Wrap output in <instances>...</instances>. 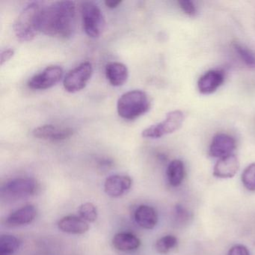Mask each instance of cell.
Returning a JSON list of instances; mask_svg holds the SVG:
<instances>
[{
  "instance_id": "cell-15",
  "label": "cell",
  "mask_w": 255,
  "mask_h": 255,
  "mask_svg": "<svg viewBox=\"0 0 255 255\" xmlns=\"http://www.w3.org/2000/svg\"><path fill=\"white\" fill-rule=\"evenodd\" d=\"M61 231L70 234H83L89 230V225L80 216H67L58 222Z\"/></svg>"
},
{
  "instance_id": "cell-4",
  "label": "cell",
  "mask_w": 255,
  "mask_h": 255,
  "mask_svg": "<svg viewBox=\"0 0 255 255\" xmlns=\"http://www.w3.org/2000/svg\"><path fill=\"white\" fill-rule=\"evenodd\" d=\"M83 29L91 38L101 36L106 27V20L101 8L93 2H83L80 6Z\"/></svg>"
},
{
  "instance_id": "cell-8",
  "label": "cell",
  "mask_w": 255,
  "mask_h": 255,
  "mask_svg": "<svg viewBox=\"0 0 255 255\" xmlns=\"http://www.w3.org/2000/svg\"><path fill=\"white\" fill-rule=\"evenodd\" d=\"M38 184L34 179L19 177L8 181L4 186L3 191L13 198L32 195L36 192Z\"/></svg>"
},
{
  "instance_id": "cell-22",
  "label": "cell",
  "mask_w": 255,
  "mask_h": 255,
  "mask_svg": "<svg viewBox=\"0 0 255 255\" xmlns=\"http://www.w3.org/2000/svg\"><path fill=\"white\" fill-rule=\"evenodd\" d=\"M78 213L80 217L87 222H94L98 219V209L92 203H84L80 205Z\"/></svg>"
},
{
  "instance_id": "cell-16",
  "label": "cell",
  "mask_w": 255,
  "mask_h": 255,
  "mask_svg": "<svg viewBox=\"0 0 255 255\" xmlns=\"http://www.w3.org/2000/svg\"><path fill=\"white\" fill-rule=\"evenodd\" d=\"M37 209L33 205H26L13 212L6 219L9 226L17 227L28 225L35 220Z\"/></svg>"
},
{
  "instance_id": "cell-3",
  "label": "cell",
  "mask_w": 255,
  "mask_h": 255,
  "mask_svg": "<svg viewBox=\"0 0 255 255\" xmlns=\"http://www.w3.org/2000/svg\"><path fill=\"white\" fill-rule=\"evenodd\" d=\"M151 103L146 92L141 90L129 91L123 94L118 101L119 116L126 120H133L147 113Z\"/></svg>"
},
{
  "instance_id": "cell-28",
  "label": "cell",
  "mask_w": 255,
  "mask_h": 255,
  "mask_svg": "<svg viewBox=\"0 0 255 255\" xmlns=\"http://www.w3.org/2000/svg\"><path fill=\"white\" fill-rule=\"evenodd\" d=\"M14 50L11 48L5 49L1 52V57H0V62L1 65H3L5 62L9 61L11 58L14 56Z\"/></svg>"
},
{
  "instance_id": "cell-11",
  "label": "cell",
  "mask_w": 255,
  "mask_h": 255,
  "mask_svg": "<svg viewBox=\"0 0 255 255\" xmlns=\"http://www.w3.org/2000/svg\"><path fill=\"white\" fill-rule=\"evenodd\" d=\"M132 183V179L129 176L116 174L107 178L104 190L109 196L119 198L130 189Z\"/></svg>"
},
{
  "instance_id": "cell-27",
  "label": "cell",
  "mask_w": 255,
  "mask_h": 255,
  "mask_svg": "<svg viewBox=\"0 0 255 255\" xmlns=\"http://www.w3.org/2000/svg\"><path fill=\"white\" fill-rule=\"evenodd\" d=\"M228 255H251L250 252L247 247L243 245H235L231 248Z\"/></svg>"
},
{
  "instance_id": "cell-9",
  "label": "cell",
  "mask_w": 255,
  "mask_h": 255,
  "mask_svg": "<svg viewBox=\"0 0 255 255\" xmlns=\"http://www.w3.org/2000/svg\"><path fill=\"white\" fill-rule=\"evenodd\" d=\"M32 133L35 138L53 141H59L72 136L74 130L71 128H65V127L46 125L35 128Z\"/></svg>"
},
{
  "instance_id": "cell-20",
  "label": "cell",
  "mask_w": 255,
  "mask_h": 255,
  "mask_svg": "<svg viewBox=\"0 0 255 255\" xmlns=\"http://www.w3.org/2000/svg\"><path fill=\"white\" fill-rule=\"evenodd\" d=\"M20 242L11 235H2L0 239V255H13L20 247Z\"/></svg>"
},
{
  "instance_id": "cell-10",
  "label": "cell",
  "mask_w": 255,
  "mask_h": 255,
  "mask_svg": "<svg viewBox=\"0 0 255 255\" xmlns=\"http://www.w3.org/2000/svg\"><path fill=\"white\" fill-rule=\"evenodd\" d=\"M236 148V141L232 136L225 133H218L213 137L210 146V155L221 158L233 154Z\"/></svg>"
},
{
  "instance_id": "cell-12",
  "label": "cell",
  "mask_w": 255,
  "mask_h": 255,
  "mask_svg": "<svg viewBox=\"0 0 255 255\" xmlns=\"http://www.w3.org/2000/svg\"><path fill=\"white\" fill-rule=\"evenodd\" d=\"M225 81V74L219 70H210L203 74L198 81V88L202 95L214 93Z\"/></svg>"
},
{
  "instance_id": "cell-21",
  "label": "cell",
  "mask_w": 255,
  "mask_h": 255,
  "mask_svg": "<svg viewBox=\"0 0 255 255\" xmlns=\"http://www.w3.org/2000/svg\"><path fill=\"white\" fill-rule=\"evenodd\" d=\"M178 240L173 235H166L159 238L156 242L155 248L158 253L166 255L177 247Z\"/></svg>"
},
{
  "instance_id": "cell-25",
  "label": "cell",
  "mask_w": 255,
  "mask_h": 255,
  "mask_svg": "<svg viewBox=\"0 0 255 255\" xmlns=\"http://www.w3.org/2000/svg\"><path fill=\"white\" fill-rule=\"evenodd\" d=\"M175 215L176 220L180 225L187 224L189 222V219H191V215L189 211L180 205L176 206Z\"/></svg>"
},
{
  "instance_id": "cell-14",
  "label": "cell",
  "mask_w": 255,
  "mask_h": 255,
  "mask_svg": "<svg viewBox=\"0 0 255 255\" xmlns=\"http://www.w3.org/2000/svg\"><path fill=\"white\" fill-rule=\"evenodd\" d=\"M106 77L112 86H123L129 77L128 67L121 62H110L106 66Z\"/></svg>"
},
{
  "instance_id": "cell-1",
  "label": "cell",
  "mask_w": 255,
  "mask_h": 255,
  "mask_svg": "<svg viewBox=\"0 0 255 255\" xmlns=\"http://www.w3.org/2000/svg\"><path fill=\"white\" fill-rule=\"evenodd\" d=\"M76 28V5L73 1H58L43 8L41 32L47 35L68 38Z\"/></svg>"
},
{
  "instance_id": "cell-5",
  "label": "cell",
  "mask_w": 255,
  "mask_h": 255,
  "mask_svg": "<svg viewBox=\"0 0 255 255\" xmlns=\"http://www.w3.org/2000/svg\"><path fill=\"white\" fill-rule=\"evenodd\" d=\"M185 121V115L180 110H174L166 115L165 120L151 125L142 131V136L147 138H159L178 130Z\"/></svg>"
},
{
  "instance_id": "cell-24",
  "label": "cell",
  "mask_w": 255,
  "mask_h": 255,
  "mask_svg": "<svg viewBox=\"0 0 255 255\" xmlns=\"http://www.w3.org/2000/svg\"><path fill=\"white\" fill-rule=\"evenodd\" d=\"M234 48L246 65L255 68V55L249 49L237 42L234 43Z\"/></svg>"
},
{
  "instance_id": "cell-6",
  "label": "cell",
  "mask_w": 255,
  "mask_h": 255,
  "mask_svg": "<svg viewBox=\"0 0 255 255\" xmlns=\"http://www.w3.org/2000/svg\"><path fill=\"white\" fill-rule=\"evenodd\" d=\"M93 74V67L85 62L70 71L64 79L63 86L66 92L76 93L83 90Z\"/></svg>"
},
{
  "instance_id": "cell-17",
  "label": "cell",
  "mask_w": 255,
  "mask_h": 255,
  "mask_svg": "<svg viewBox=\"0 0 255 255\" xmlns=\"http://www.w3.org/2000/svg\"><path fill=\"white\" fill-rule=\"evenodd\" d=\"M135 222L144 229L151 230L158 222V215L153 207L148 205H140L134 213Z\"/></svg>"
},
{
  "instance_id": "cell-18",
  "label": "cell",
  "mask_w": 255,
  "mask_h": 255,
  "mask_svg": "<svg viewBox=\"0 0 255 255\" xmlns=\"http://www.w3.org/2000/svg\"><path fill=\"white\" fill-rule=\"evenodd\" d=\"M113 245L115 249L121 252H133L140 247L141 241L131 233L122 232L114 236Z\"/></svg>"
},
{
  "instance_id": "cell-7",
  "label": "cell",
  "mask_w": 255,
  "mask_h": 255,
  "mask_svg": "<svg viewBox=\"0 0 255 255\" xmlns=\"http://www.w3.org/2000/svg\"><path fill=\"white\" fill-rule=\"evenodd\" d=\"M63 76V69L58 65H50L28 82V87L34 90H44L57 84Z\"/></svg>"
},
{
  "instance_id": "cell-2",
  "label": "cell",
  "mask_w": 255,
  "mask_h": 255,
  "mask_svg": "<svg viewBox=\"0 0 255 255\" xmlns=\"http://www.w3.org/2000/svg\"><path fill=\"white\" fill-rule=\"evenodd\" d=\"M43 8L41 4L34 2L28 4L20 11L13 26L16 37L20 41H32L41 32Z\"/></svg>"
},
{
  "instance_id": "cell-29",
  "label": "cell",
  "mask_w": 255,
  "mask_h": 255,
  "mask_svg": "<svg viewBox=\"0 0 255 255\" xmlns=\"http://www.w3.org/2000/svg\"><path fill=\"white\" fill-rule=\"evenodd\" d=\"M122 2V1H120V0H107L105 2V5L108 8H117L119 5H121Z\"/></svg>"
},
{
  "instance_id": "cell-26",
  "label": "cell",
  "mask_w": 255,
  "mask_h": 255,
  "mask_svg": "<svg viewBox=\"0 0 255 255\" xmlns=\"http://www.w3.org/2000/svg\"><path fill=\"white\" fill-rule=\"evenodd\" d=\"M178 4L181 9L188 15L193 16L196 14L195 5L190 0H180L178 1Z\"/></svg>"
},
{
  "instance_id": "cell-19",
  "label": "cell",
  "mask_w": 255,
  "mask_h": 255,
  "mask_svg": "<svg viewBox=\"0 0 255 255\" xmlns=\"http://www.w3.org/2000/svg\"><path fill=\"white\" fill-rule=\"evenodd\" d=\"M168 183L174 187L180 186L184 180L186 170L184 163L180 159L171 161L167 168Z\"/></svg>"
},
{
  "instance_id": "cell-23",
  "label": "cell",
  "mask_w": 255,
  "mask_h": 255,
  "mask_svg": "<svg viewBox=\"0 0 255 255\" xmlns=\"http://www.w3.org/2000/svg\"><path fill=\"white\" fill-rule=\"evenodd\" d=\"M241 180L246 189L255 192V162L245 168L242 174Z\"/></svg>"
},
{
  "instance_id": "cell-13",
  "label": "cell",
  "mask_w": 255,
  "mask_h": 255,
  "mask_svg": "<svg viewBox=\"0 0 255 255\" xmlns=\"http://www.w3.org/2000/svg\"><path fill=\"white\" fill-rule=\"evenodd\" d=\"M240 166L238 158L233 153L217 161L213 168V176L221 179L232 178L238 172Z\"/></svg>"
}]
</instances>
